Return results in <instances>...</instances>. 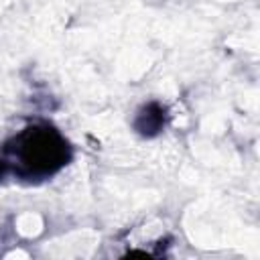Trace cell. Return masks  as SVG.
<instances>
[{
    "label": "cell",
    "instance_id": "6da1fadb",
    "mask_svg": "<svg viewBox=\"0 0 260 260\" xmlns=\"http://www.w3.org/2000/svg\"><path fill=\"white\" fill-rule=\"evenodd\" d=\"M14 144L20 165L30 173H49L65 158V142L51 128H30L20 134Z\"/></svg>",
    "mask_w": 260,
    "mask_h": 260
}]
</instances>
